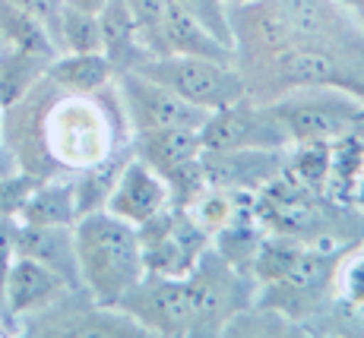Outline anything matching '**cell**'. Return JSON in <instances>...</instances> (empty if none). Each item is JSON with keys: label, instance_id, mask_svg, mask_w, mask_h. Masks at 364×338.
Returning <instances> with one entry per match:
<instances>
[{"label": "cell", "instance_id": "obj_1", "mask_svg": "<svg viewBox=\"0 0 364 338\" xmlns=\"http://www.w3.org/2000/svg\"><path fill=\"white\" fill-rule=\"evenodd\" d=\"M105 89L92 95L64 92V98L48 104L41 117V143L58 168L82 171L130 146V126L124 121L114 82H111L108 104H105Z\"/></svg>", "mask_w": 364, "mask_h": 338}, {"label": "cell", "instance_id": "obj_2", "mask_svg": "<svg viewBox=\"0 0 364 338\" xmlns=\"http://www.w3.org/2000/svg\"><path fill=\"white\" fill-rule=\"evenodd\" d=\"M73 246L82 291L102 307H114L146 272L136 228L108 209L76 218Z\"/></svg>", "mask_w": 364, "mask_h": 338}, {"label": "cell", "instance_id": "obj_3", "mask_svg": "<svg viewBox=\"0 0 364 338\" xmlns=\"http://www.w3.org/2000/svg\"><path fill=\"white\" fill-rule=\"evenodd\" d=\"M187 298L193 313V335H222L228 326L254 307L257 281L247 272L235 269L213 246L200 253V259L184 276Z\"/></svg>", "mask_w": 364, "mask_h": 338}, {"label": "cell", "instance_id": "obj_4", "mask_svg": "<svg viewBox=\"0 0 364 338\" xmlns=\"http://www.w3.org/2000/svg\"><path fill=\"white\" fill-rule=\"evenodd\" d=\"M269 108L282 124L289 146L304 139L336 143L348 133H364V102L339 89H291L269 102Z\"/></svg>", "mask_w": 364, "mask_h": 338}, {"label": "cell", "instance_id": "obj_5", "mask_svg": "<svg viewBox=\"0 0 364 338\" xmlns=\"http://www.w3.org/2000/svg\"><path fill=\"white\" fill-rule=\"evenodd\" d=\"M136 73L149 76L159 86L171 89L184 102L206 111H219L247 95V86H244L241 73L235 70V63H222V60L165 54V58H146L136 67Z\"/></svg>", "mask_w": 364, "mask_h": 338}, {"label": "cell", "instance_id": "obj_6", "mask_svg": "<svg viewBox=\"0 0 364 338\" xmlns=\"http://www.w3.org/2000/svg\"><path fill=\"white\" fill-rule=\"evenodd\" d=\"M127 320H133L143 335H193V313L187 298L184 276H156L143 272V278L114 304Z\"/></svg>", "mask_w": 364, "mask_h": 338}, {"label": "cell", "instance_id": "obj_7", "mask_svg": "<svg viewBox=\"0 0 364 338\" xmlns=\"http://www.w3.org/2000/svg\"><path fill=\"white\" fill-rule=\"evenodd\" d=\"M114 92L121 102L124 121L130 126V136L146 130H162V126H197L200 130L209 117L206 108L184 102L171 89L159 86L156 80L136 73V70L114 73Z\"/></svg>", "mask_w": 364, "mask_h": 338}, {"label": "cell", "instance_id": "obj_8", "mask_svg": "<svg viewBox=\"0 0 364 338\" xmlns=\"http://www.w3.org/2000/svg\"><path fill=\"white\" fill-rule=\"evenodd\" d=\"M136 241L146 272L174 278L187 276L191 266L200 259V253L209 246V237L178 206H168L149 222L136 224Z\"/></svg>", "mask_w": 364, "mask_h": 338}, {"label": "cell", "instance_id": "obj_9", "mask_svg": "<svg viewBox=\"0 0 364 338\" xmlns=\"http://www.w3.org/2000/svg\"><path fill=\"white\" fill-rule=\"evenodd\" d=\"M200 143L203 149H289V136L269 102H257L250 95L209 111L206 124L200 126Z\"/></svg>", "mask_w": 364, "mask_h": 338}, {"label": "cell", "instance_id": "obj_10", "mask_svg": "<svg viewBox=\"0 0 364 338\" xmlns=\"http://www.w3.org/2000/svg\"><path fill=\"white\" fill-rule=\"evenodd\" d=\"M200 165L209 187L260 193L285 171V149H203Z\"/></svg>", "mask_w": 364, "mask_h": 338}, {"label": "cell", "instance_id": "obj_11", "mask_svg": "<svg viewBox=\"0 0 364 338\" xmlns=\"http://www.w3.org/2000/svg\"><path fill=\"white\" fill-rule=\"evenodd\" d=\"M168 206H171V200H168L165 178L130 152L127 161L121 165V171H117V180L111 187L105 209L136 228V224L149 222L152 215H159Z\"/></svg>", "mask_w": 364, "mask_h": 338}, {"label": "cell", "instance_id": "obj_12", "mask_svg": "<svg viewBox=\"0 0 364 338\" xmlns=\"http://www.w3.org/2000/svg\"><path fill=\"white\" fill-rule=\"evenodd\" d=\"M73 288L67 285L58 272H51L48 266L35 263L29 256L13 259L10 278H6V291H4V307L13 320H23V316H38L41 310L54 307L58 300H64Z\"/></svg>", "mask_w": 364, "mask_h": 338}, {"label": "cell", "instance_id": "obj_13", "mask_svg": "<svg viewBox=\"0 0 364 338\" xmlns=\"http://www.w3.org/2000/svg\"><path fill=\"white\" fill-rule=\"evenodd\" d=\"M19 256H29L35 263L58 272L73 291H82L80 285V266H76V246H73V224H23L16 222L13 231Z\"/></svg>", "mask_w": 364, "mask_h": 338}, {"label": "cell", "instance_id": "obj_14", "mask_svg": "<svg viewBox=\"0 0 364 338\" xmlns=\"http://www.w3.org/2000/svg\"><path fill=\"white\" fill-rule=\"evenodd\" d=\"M130 146H133V155L143 158L146 165H149L152 171H159L162 178L181 171L184 165H193L203 155L197 126H162V130L133 133Z\"/></svg>", "mask_w": 364, "mask_h": 338}, {"label": "cell", "instance_id": "obj_15", "mask_svg": "<svg viewBox=\"0 0 364 338\" xmlns=\"http://www.w3.org/2000/svg\"><path fill=\"white\" fill-rule=\"evenodd\" d=\"M263 237H266V224L260 222V215L254 209V193H241L232 218L209 237V246L225 263H232L235 269L250 276V263H254L257 246L263 244Z\"/></svg>", "mask_w": 364, "mask_h": 338}, {"label": "cell", "instance_id": "obj_16", "mask_svg": "<svg viewBox=\"0 0 364 338\" xmlns=\"http://www.w3.org/2000/svg\"><path fill=\"white\" fill-rule=\"evenodd\" d=\"M99 32H102V54L111 60L114 73L136 70L149 58L143 38H139L136 19H133L127 0H108L99 10Z\"/></svg>", "mask_w": 364, "mask_h": 338}, {"label": "cell", "instance_id": "obj_17", "mask_svg": "<svg viewBox=\"0 0 364 338\" xmlns=\"http://www.w3.org/2000/svg\"><path fill=\"white\" fill-rule=\"evenodd\" d=\"M45 80L70 95H92L114 82V67L102 51H64L45 67Z\"/></svg>", "mask_w": 364, "mask_h": 338}, {"label": "cell", "instance_id": "obj_18", "mask_svg": "<svg viewBox=\"0 0 364 338\" xmlns=\"http://www.w3.org/2000/svg\"><path fill=\"white\" fill-rule=\"evenodd\" d=\"M162 45H165V54H187V58H206V60L235 63V48H228V45H222L219 38H213V35L203 29L200 23H193V19L187 16L178 4H174V0H168Z\"/></svg>", "mask_w": 364, "mask_h": 338}, {"label": "cell", "instance_id": "obj_19", "mask_svg": "<svg viewBox=\"0 0 364 338\" xmlns=\"http://www.w3.org/2000/svg\"><path fill=\"white\" fill-rule=\"evenodd\" d=\"M76 196H73V180H58L45 178L38 187L29 193L23 202L16 222L23 224H73L76 222Z\"/></svg>", "mask_w": 364, "mask_h": 338}, {"label": "cell", "instance_id": "obj_20", "mask_svg": "<svg viewBox=\"0 0 364 338\" xmlns=\"http://www.w3.org/2000/svg\"><path fill=\"white\" fill-rule=\"evenodd\" d=\"M0 41H4V48L41 54V58L58 54V45H54L48 26L38 16H32L29 10L10 4V0H0Z\"/></svg>", "mask_w": 364, "mask_h": 338}, {"label": "cell", "instance_id": "obj_21", "mask_svg": "<svg viewBox=\"0 0 364 338\" xmlns=\"http://www.w3.org/2000/svg\"><path fill=\"white\" fill-rule=\"evenodd\" d=\"M361 178H364V133H348V136L330 143L326 196L336 202H352Z\"/></svg>", "mask_w": 364, "mask_h": 338}, {"label": "cell", "instance_id": "obj_22", "mask_svg": "<svg viewBox=\"0 0 364 338\" xmlns=\"http://www.w3.org/2000/svg\"><path fill=\"white\" fill-rule=\"evenodd\" d=\"M48 60L51 58L16 51V48H0V104H4V111L13 108L19 98H26L38 86Z\"/></svg>", "mask_w": 364, "mask_h": 338}, {"label": "cell", "instance_id": "obj_23", "mask_svg": "<svg viewBox=\"0 0 364 338\" xmlns=\"http://www.w3.org/2000/svg\"><path fill=\"white\" fill-rule=\"evenodd\" d=\"M285 171L304 187L326 193V174H330V143L304 139L285 149Z\"/></svg>", "mask_w": 364, "mask_h": 338}, {"label": "cell", "instance_id": "obj_24", "mask_svg": "<svg viewBox=\"0 0 364 338\" xmlns=\"http://www.w3.org/2000/svg\"><path fill=\"white\" fill-rule=\"evenodd\" d=\"M333 298L348 313L364 310V241L348 244L342 253L333 276Z\"/></svg>", "mask_w": 364, "mask_h": 338}, {"label": "cell", "instance_id": "obj_25", "mask_svg": "<svg viewBox=\"0 0 364 338\" xmlns=\"http://www.w3.org/2000/svg\"><path fill=\"white\" fill-rule=\"evenodd\" d=\"M54 45H60L64 51H102L99 16L60 4L58 26H54Z\"/></svg>", "mask_w": 364, "mask_h": 338}, {"label": "cell", "instance_id": "obj_26", "mask_svg": "<svg viewBox=\"0 0 364 338\" xmlns=\"http://www.w3.org/2000/svg\"><path fill=\"white\" fill-rule=\"evenodd\" d=\"M241 193H232V190H219V187H203L197 196L184 206V212L191 215V222L197 224L206 237H213L222 224L232 218Z\"/></svg>", "mask_w": 364, "mask_h": 338}, {"label": "cell", "instance_id": "obj_27", "mask_svg": "<svg viewBox=\"0 0 364 338\" xmlns=\"http://www.w3.org/2000/svg\"><path fill=\"white\" fill-rule=\"evenodd\" d=\"M193 23H200L213 38L222 45L235 48V32H232V16H228V0H174Z\"/></svg>", "mask_w": 364, "mask_h": 338}, {"label": "cell", "instance_id": "obj_28", "mask_svg": "<svg viewBox=\"0 0 364 338\" xmlns=\"http://www.w3.org/2000/svg\"><path fill=\"white\" fill-rule=\"evenodd\" d=\"M133 19H136L139 38H143L149 58H162L165 45H162V29H165V13H168V0H127Z\"/></svg>", "mask_w": 364, "mask_h": 338}, {"label": "cell", "instance_id": "obj_29", "mask_svg": "<svg viewBox=\"0 0 364 338\" xmlns=\"http://www.w3.org/2000/svg\"><path fill=\"white\" fill-rule=\"evenodd\" d=\"M38 174H29V171H19V174H0V218H16L23 202L29 200V193L38 187Z\"/></svg>", "mask_w": 364, "mask_h": 338}, {"label": "cell", "instance_id": "obj_30", "mask_svg": "<svg viewBox=\"0 0 364 338\" xmlns=\"http://www.w3.org/2000/svg\"><path fill=\"white\" fill-rule=\"evenodd\" d=\"M13 231H16V218H0V307H4L6 278H10L13 259H16V244H13Z\"/></svg>", "mask_w": 364, "mask_h": 338}, {"label": "cell", "instance_id": "obj_31", "mask_svg": "<svg viewBox=\"0 0 364 338\" xmlns=\"http://www.w3.org/2000/svg\"><path fill=\"white\" fill-rule=\"evenodd\" d=\"M10 4L23 6V10H29L32 16H38L54 38V26H58V13H60V4H64V0H10Z\"/></svg>", "mask_w": 364, "mask_h": 338}, {"label": "cell", "instance_id": "obj_32", "mask_svg": "<svg viewBox=\"0 0 364 338\" xmlns=\"http://www.w3.org/2000/svg\"><path fill=\"white\" fill-rule=\"evenodd\" d=\"M336 4H339L342 10H346L348 16L361 26V32H364V0H336Z\"/></svg>", "mask_w": 364, "mask_h": 338}, {"label": "cell", "instance_id": "obj_33", "mask_svg": "<svg viewBox=\"0 0 364 338\" xmlns=\"http://www.w3.org/2000/svg\"><path fill=\"white\" fill-rule=\"evenodd\" d=\"M64 4L76 6V10H82V13H95V16H99V10L108 4V0H64Z\"/></svg>", "mask_w": 364, "mask_h": 338}, {"label": "cell", "instance_id": "obj_34", "mask_svg": "<svg viewBox=\"0 0 364 338\" xmlns=\"http://www.w3.org/2000/svg\"><path fill=\"white\" fill-rule=\"evenodd\" d=\"M352 206L364 215V178H361V184H358V190H355V196H352Z\"/></svg>", "mask_w": 364, "mask_h": 338}, {"label": "cell", "instance_id": "obj_35", "mask_svg": "<svg viewBox=\"0 0 364 338\" xmlns=\"http://www.w3.org/2000/svg\"><path fill=\"white\" fill-rule=\"evenodd\" d=\"M0 143H4V104H0Z\"/></svg>", "mask_w": 364, "mask_h": 338}, {"label": "cell", "instance_id": "obj_36", "mask_svg": "<svg viewBox=\"0 0 364 338\" xmlns=\"http://www.w3.org/2000/svg\"><path fill=\"white\" fill-rule=\"evenodd\" d=\"M228 4H247V0H228Z\"/></svg>", "mask_w": 364, "mask_h": 338}, {"label": "cell", "instance_id": "obj_37", "mask_svg": "<svg viewBox=\"0 0 364 338\" xmlns=\"http://www.w3.org/2000/svg\"><path fill=\"white\" fill-rule=\"evenodd\" d=\"M0 48H4V41H0Z\"/></svg>", "mask_w": 364, "mask_h": 338}, {"label": "cell", "instance_id": "obj_38", "mask_svg": "<svg viewBox=\"0 0 364 338\" xmlns=\"http://www.w3.org/2000/svg\"><path fill=\"white\" fill-rule=\"evenodd\" d=\"M361 313H364V310H361Z\"/></svg>", "mask_w": 364, "mask_h": 338}]
</instances>
